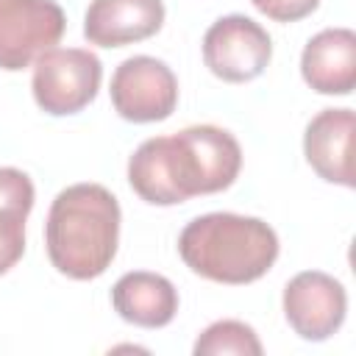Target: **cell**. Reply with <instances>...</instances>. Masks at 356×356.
<instances>
[{"instance_id": "obj_1", "label": "cell", "mask_w": 356, "mask_h": 356, "mask_svg": "<svg viewBox=\"0 0 356 356\" xmlns=\"http://www.w3.org/2000/svg\"><path fill=\"white\" fill-rule=\"evenodd\" d=\"M242 170V147L225 128L189 125L172 136L145 139L128 159L134 192L153 206L228 189Z\"/></svg>"}, {"instance_id": "obj_2", "label": "cell", "mask_w": 356, "mask_h": 356, "mask_svg": "<svg viewBox=\"0 0 356 356\" xmlns=\"http://www.w3.org/2000/svg\"><path fill=\"white\" fill-rule=\"evenodd\" d=\"M120 242V203L100 184H72L61 189L47 211L44 245L50 264L75 281L97 278L108 270Z\"/></svg>"}, {"instance_id": "obj_3", "label": "cell", "mask_w": 356, "mask_h": 356, "mask_svg": "<svg viewBox=\"0 0 356 356\" xmlns=\"http://www.w3.org/2000/svg\"><path fill=\"white\" fill-rule=\"evenodd\" d=\"M178 253L195 275L217 284H250L275 264L278 236L259 217L211 211L184 225Z\"/></svg>"}, {"instance_id": "obj_4", "label": "cell", "mask_w": 356, "mask_h": 356, "mask_svg": "<svg viewBox=\"0 0 356 356\" xmlns=\"http://www.w3.org/2000/svg\"><path fill=\"white\" fill-rule=\"evenodd\" d=\"M103 81V64L83 47H50L33 61V100L53 117L86 108Z\"/></svg>"}, {"instance_id": "obj_5", "label": "cell", "mask_w": 356, "mask_h": 356, "mask_svg": "<svg viewBox=\"0 0 356 356\" xmlns=\"http://www.w3.org/2000/svg\"><path fill=\"white\" fill-rule=\"evenodd\" d=\"M67 17L56 0H0V70L31 67L64 36Z\"/></svg>"}, {"instance_id": "obj_6", "label": "cell", "mask_w": 356, "mask_h": 356, "mask_svg": "<svg viewBox=\"0 0 356 356\" xmlns=\"http://www.w3.org/2000/svg\"><path fill=\"white\" fill-rule=\"evenodd\" d=\"M273 58L270 33L245 14H228L209 25L203 36V61L220 81L245 83L264 72Z\"/></svg>"}, {"instance_id": "obj_7", "label": "cell", "mask_w": 356, "mask_h": 356, "mask_svg": "<svg viewBox=\"0 0 356 356\" xmlns=\"http://www.w3.org/2000/svg\"><path fill=\"white\" fill-rule=\"evenodd\" d=\"M114 111L128 122H159L175 111L178 81L172 70L153 56H131L111 75Z\"/></svg>"}, {"instance_id": "obj_8", "label": "cell", "mask_w": 356, "mask_h": 356, "mask_svg": "<svg viewBox=\"0 0 356 356\" xmlns=\"http://www.w3.org/2000/svg\"><path fill=\"white\" fill-rule=\"evenodd\" d=\"M348 314L345 286L320 270H303L284 286V317L309 342H323L339 331Z\"/></svg>"}, {"instance_id": "obj_9", "label": "cell", "mask_w": 356, "mask_h": 356, "mask_svg": "<svg viewBox=\"0 0 356 356\" xmlns=\"http://www.w3.org/2000/svg\"><path fill=\"white\" fill-rule=\"evenodd\" d=\"M161 25V0H92L83 14V36L97 47H122L150 39Z\"/></svg>"}, {"instance_id": "obj_10", "label": "cell", "mask_w": 356, "mask_h": 356, "mask_svg": "<svg viewBox=\"0 0 356 356\" xmlns=\"http://www.w3.org/2000/svg\"><path fill=\"white\" fill-rule=\"evenodd\" d=\"M353 125L356 117L350 108H323L312 117L303 134V153L312 170L328 181L353 189Z\"/></svg>"}, {"instance_id": "obj_11", "label": "cell", "mask_w": 356, "mask_h": 356, "mask_svg": "<svg viewBox=\"0 0 356 356\" xmlns=\"http://www.w3.org/2000/svg\"><path fill=\"white\" fill-rule=\"evenodd\" d=\"M300 75L320 95H350L356 86V33L350 28L314 33L303 47Z\"/></svg>"}, {"instance_id": "obj_12", "label": "cell", "mask_w": 356, "mask_h": 356, "mask_svg": "<svg viewBox=\"0 0 356 356\" xmlns=\"http://www.w3.org/2000/svg\"><path fill=\"white\" fill-rule=\"evenodd\" d=\"M114 312L139 328H164L178 312V292L170 278L147 270H134L111 286Z\"/></svg>"}, {"instance_id": "obj_13", "label": "cell", "mask_w": 356, "mask_h": 356, "mask_svg": "<svg viewBox=\"0 0 356 356\" xmlns=\"http://www.w3.org/2000/svg\"><path fill=\"white\" fill-rule=\"evenodd\" d=\"M33 181L17 167H0V275L25 253V220L33 209Z\"/></svg>"}, {"instance_id": "obj_14", "label": "cell", "mask_w": 356, "mask_h": 356, "mask_svg": "<svg viewBox=\"0 0 356 356\" xmlns=\"http://www.w3.org/2000/svg\"><path fill=\"white\" fill-rule=\"evenodd\" d=\"M195 356H261L256 331L242 320H217L195 339Z\"/></svg>"}, {"instance_id": "obj_15", "label": "cell", "mask_w": 356, "mask_h": 356, "mask_svg": "<svg viewBox=\"0 0 356 356\" xmlns=\"http://www.w3.org/2000/svg\"><path fill=\"white\" fill-rule=\"evenodd\" d=\"M250 3L275 22H298L320 6V0H250Z\"/></svg>"}]
</instances>
